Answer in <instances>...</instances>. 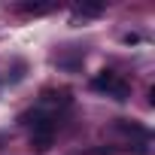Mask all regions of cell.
I'll return each mask as SVG.
<instances>
[{
    "label": "cell",
    "mask_w": 155,
    "mask_h": 155,
    "mask_svg": "<svg viewBox=\"0 0 155 155\" xmlns=\"http://www.w3.org/2000/svg\"><path fill=\"white\" fill-rule=\"evenodd\" d=\"M21 9H25V12H34V15H40V12H46L49 6H46V3H25Z\"/></svg>",
    "instance_id": "obj_4"
},
{
    "label": "cell",
    "mask_w": 155,
    "mask_h": 155,
    "mask_svg": "<svg viewBox=\"0 0 155 155\" xmlns=\"http://www.w3.org/2000/svg\"><path fill=\"white\" fill-rule=\"evenodd\" d=\"M85 155H116V149H107V146H97V149H88Z\"/></svg>",
    "instance_id": "obj_5"
},
{
    "label": "cell",
    "mask_w": 155,
    "mask_h": 155,
    "mask_svg": "<svg viewBox=\"0 0 155 155\" xmlns=\"http://www.w3.org/2000/svg\"><path fill=\"white\" fill-rule=\"evenodd\" d=\"M76 12H82V15H101L104 12V3H79Z\"/></svg>",
    "instance_id": "obj_3"
},
{
    "label": "cell",
    "mask_w": 155,
    "mask_h": 155,
    "mask_svg": "<svg viewBox=\"0 0 155 155\" xmlns=\"http://www.w3.org/2000/svg\"><path fill=\"white\" fill-rule=\"evenodd\" d=\"M91 88H94V91H104V94H110V97H116V101H128V94H131V85H128L125 79H119L116 73H110V70H104V73L94 76V79H91Z\"/></svg>",
    "instance_id": "obj_2"
},
{
    "label": "cell",
    "mask_w": 155,
    "mask_h": 155,
    "mask_svg": "<svg viewBox=\"0 0 155 155\" xmlns=\"http://www.w3.org/2000/svg\"><path fill=\"white\" fill-rule=\"evenodd\" d=\"M21 122L31 128V143H34V149L46 152V149L52 146V137H55V119H52L46 110H31V113L21 116Z\"/></svg>",
    "instance_id": "obj_1"
}]
</instances>
